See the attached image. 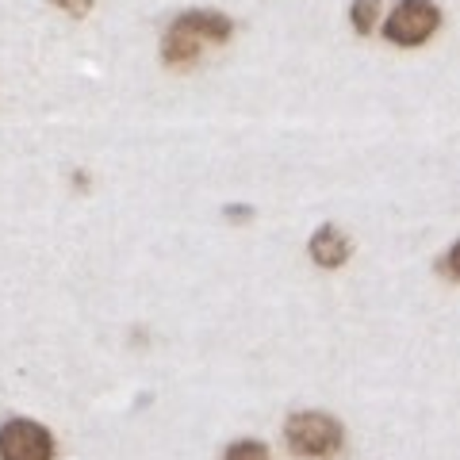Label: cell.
Here are the masks:
<instances>
[{
  "label": "cell",
  "instance_id": "6da1fadb",
  "mask_svg": "<svg viewBox=\"0 0 460 460\" xmlns=\"http://www.w3.org/2000/svg\"><path fill=\"white\" fill-rule=\"evenodd\" d=\"M234 35V23L223 12H208V8H192V12H181L177 20L165 27V39H162V58L169 66H192L204 47H219Z\"/></svg>",
  "mask_w": 460,
  "mask_h": 460
},
{
  "label": "cell",
  "instance_id": "7a4b0ae2",
  "mask_svg": "<svg viewBox=\"0 0 460 460\" xmlns=\"http://www.w3.org/2000/svg\"><path fill=\"white\" fill-rule=\"evenodd\" d=\"M284 441L296 456L326 460L341 449V422L326 411H296L284 422Z\"/></svg>",
  "mask_w": 460,
  "mask_h": 460
},
{
  "label": "cell",
  "instance_id": "3957f363",
  "mask_svg": "<svg viewBox=\"0 0 460 460\" xmlns=\"http://www.w3.org/2000/svg\"><path fill=\"white\" fill-rule=\"evenodd\" d=\"M438 27H441L438 0H399L392 16L384 20V35L395 47H422V42L434 39Z\"/></svg>",
  "mask_w": 460,
  "mask_h": 460
},
{
  "label": "cell",
  "instance_id": "277c9868",
  "mask_svg": "<svg viewBox=\"0 0 460 460\" xmlns=\"http://www.w3.org/2000/svg\"><path fill=\"white\" fill-rule=\"evenodd\" d=\"M0 460H54V434L35 419L0 426Z\"/></svg>",
  "mask_w": 460,
  "mask_h": 460
},
{
  "label": "cell",
  "instance_id": "5b68a950",
  "mask_svg": "<svg viewBox=\"0 0 460 460\" xmlns=\"http://www.w3.org/2000/svg\"><path fill=\"white\" fill-rule=\"evenodd\" d=\"M307 253H311V261L319 265V269H341L345 261H349L353 246H349V238H345V230H338L334 223H323L311 234Z\"/></svg>",
  "mask_w": 460,
  "mask_h": 460
},
{
  "label": "cell",
  "instance_id": "8992f818",
  "mask_svg": "<svg viewBox=\"0 0 460 460\" xmlns=\"http://www.w3.org/2000/svg\"><path fill=\"white\" fill-rule=\"evenodd\" d=\"M380 4L384 0H353L349 20H353L357 35H372V27H376V20H380Z\"/></svg>",
  "mask_w": 460,
  "mask_h": 460
},
{
  "label": "cell",
  "instance_id": "52a82bcc",
  "mask_svg": "<svg viewBox=\"0 0 460 460\" xmlns=\"http://www.w3.org/2000/svg\"><path fill=\"white\" fill-rule=\"evenodd\" d=\"M223 460H272L269 456V445L257 441V438H242V441H230Z\"/></svg>",
  "mask_w": 460,
  "mask_h": 460
},
{
  "label": "cell",
  "instance_id": "ba28073f",
  "mask_svg": "<svg viewBox=\"0 0 460 460\" xmlns=\"http://www.w3.org/2000/svg\"><path fill=\"white\" fill-rule=\"evenodd\" d=\"M50 4L54 8H62L66 12V16H89V12H93V4H96V0H50Z\"/></svg>",
  "mask_w": 460,
  "mask_h": 460
},
{
  "label": "cell",
  "instance_id": "9c48e42d",
  "mask_svg": "<svg viewBox=\"0 0 460 460\" xmlns=\"http://www.w3.org/2000/svg\"><path fill=\"white\" fill-rule=\"evenodd\" d=\"M226 215H230V219H234V223H238V219H242V215H246V219H250V208H226Z\"/></svg>",
  "mask_w": 460,
  "mask_h": 460
}]
</instances>
